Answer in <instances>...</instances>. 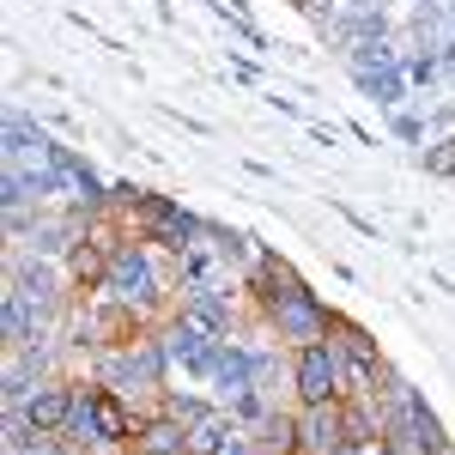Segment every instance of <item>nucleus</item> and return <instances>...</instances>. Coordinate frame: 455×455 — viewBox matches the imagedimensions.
Here are the masks:
<instances>
[{"label":"nucleus","mask_w":455,"mask_h":455,"mask_svg":"<svg viewBox=\"0 0 455 455\" xmlns=\"http://www.w3.org/2000/svg\"><path fill=\"white\" fill-rule=\"evenodd\" d=\"M176 310L188 315L195 328H207L219 340H231V322H237V280H219V285H188Z\"/></svg>","instance_id":"8"},{"label":"nucleus","mask_w":455,"mask_h":455,"mask_svg":"<svg viewBox=\"0 0 455 455\" xmlns=\"http://www.w3.org/2000/svg\"><path fill=\"white\" fill-rule=\"evenodd\" d=\"M164 255H171V249L146 243V237H122L116 255H109V280H104L109 298H116V304H128L134 315H146L152 328H158V310L182 291V274L164 267Z\"/></svg>","instance_id":"1"},{"label":"nucleus","mask_w":455,"mask_h":455,"mask_svg":"<svg viewBox=\"0 0 455 455\" xmlns=\"http://www.w3.org/2000/svg\"><path fill=\"white\" fill-rule=\"evenodd\" d=\"M395 134H401V140H419L425 128H419V122H413V116H395Z\"/></svg>","instance_id":"13"},{"label":"nucleus","mask_w":455,"mask_h":455,"mask_svg":"<svg viewBox=\"0 0 455 455\" xmlns=\"http://www.w3.org/2000/svg\"><path fill=\"white\" fill-rule=\"evenodd\" d=\"M171 352H164V340H158V328L152 334H140V340H128V347H109L104 352V383L122 388L128 401L134 395H164L171 388Z\"/></svg>","instance_id":"2"},{"label":"nucleus","mask_w":455,"mask_h":455,"mask_svg":"<svg viewBox=\"0 0 455 455\" xmlns=\"http://www.w3.org/2000/svg\"><path fill=\"white\" fill-rule=\"evenodd\" d=\"M243 291H255V304H261V315H267L274 304L298 298V291H310V285L298 280V267H291L285 255H255L249 274H243Z\"/></svg>","instance_id":"10"},{"label":"nucleus","mask_w":455,"mask_h":455,"mask_svg":"<svg viewBox=\"0 0 455 455\" xmlns=\"http://www.w3.org/2000/svg\"><path fill=\"white\" fill-rule=\"evenodd\" d=\"M158 340H164V352H171V364H182L188 377H201V383H212V371H219V352H225V340L219 334H207V328H195L188 315L176 310L164 328H158Z\"/></svg>","instance_id":"6"},{"label":"nucleus","mask_w":455,"mask_h":455,"mask_svg":"<svg viewBox=\"0 0 455 455\" xmlns=\"http://www.w3.org/2000/svg\"><path fill=\"white\" fill-rule=\"evenodd\" d=\"M347 443H352L347 401H322V407L291 413V455H347Z\"/></svg>","instance_id":"5"},{"label":"nucleus","mask_w":455,"mask_h":455,"mask_svg":"<svg viewBox=\"0 0 455 455\" xmlns=\"http://www.w3.org/2000/svg\"><path fill=\"white\" fill-rule=\"evenodd\" d=\"M425 171H431V176H455V134L425 152Z\"/></svg>","instance_id":"12"},{"label":"nucleus","mask_w":455,"mask_h":455,"mask_svg":"<svg viewBox=\"0 0 455 455\" xmlns=\"http://www.w3.org/2000/svg\"><path fill=\"white\" fill-rule=\"evenodd\" d=\"M12 291H25L43 315L61 310V291H73L68 267H55V255H36V249H25V255H12Z\"/></svg>","instance_id":"7"},{"label":"nucleus","mask_w":455,"mask_h":455,"mask_svg":"<svg viewBox=\"0 0 455 455\" xmlns=\"http://www.w3.org/2000/svg\"><path fill=\"white\" fill-rule=\"evenodd\" d=\"M291 395L298 407H322V401H347L352 395V364L334 340H315V347L291 352Z\"/></svg>","instance_id":"3"},{"label":"nucleus","mask_w":455,"mask_h":455,"mask_svg":"<svg viewBox=\"0 0 455 455\" xmlns=\"http://www.w3.org/2000/svg\"><path fill=\"white\" fill-rule=\"evenodd\" d=\"M358 85L377 98L383 109H395L401 98H407V73L395 68V61H377V68H358Z\"/></svg>","instance_id":"11"},{"label":"nucleus","mask_w":455,"mask_h":455,"mask_svg":"<svg viewBox=\"0 0 455 455\" xmlns=\"http://www.w3.org/2000/svg\"><path fill=\"white\" fill-rule=\"evenodd\" d=\"M334 315L340 310H328L315 291H298V298H285V304L267 310V328H274V340L285 352H304L315 340H334Z\"/></svg>","instance_id":"4"},{"label":"nucleus","mask_w":455,"mask_h":455,"mask_svg":"<svg viewBox=\"0 0 455 455\" xmlns=\"http://www.w3.org/2000/svg\"><path fill=\"white\" fill-rule=\"evenodd\" d=\"M73 407H79V383H68V377H43V383L19 401V413L31 419V431H68Z\"/></svg>","instance_id":"9"}]
</instances>
